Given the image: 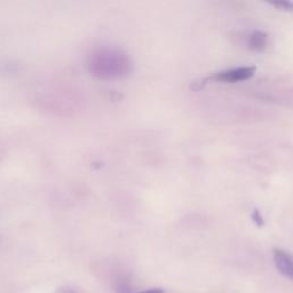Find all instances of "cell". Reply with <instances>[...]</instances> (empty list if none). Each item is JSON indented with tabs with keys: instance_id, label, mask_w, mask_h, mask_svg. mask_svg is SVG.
<instances>
[{
	"instance_id": "cell-1",
	"label": "cell",
	"mask_w": 293,
	"mask_h": 293,
	"mask_svg": "<svg viewBox=\"0 0 293 293\" xmlns=\"http://www.w3.org/2000/svg\"><path fill=\"white\" fill-rule=\"evenodd\" d=\"M89 69L93 76L100 79H120L131 74L133 63L125 52L103 47L90 55Z\"/></svg>"
},
{
	"instance_id": "cell-2",
	"label": "cell",
	"mask_w": 293,
	"mask_h": 293,
	"mask_svg": "<svg viewBox=\"0 0 293 293\" xmlns=\"http://www.w3.org/2000/svg\"><path fill=\"white\" fill-rule=\"evenodd\" d=\"M256 67L255 66H244L232 68V69H227L219 71V73H213L212 76L205 78L204 80H200L197 83H194L191 86L193 90H200L203 87L207 81H220V83H239L250 79L256 73Z\"/></svg>"
},
{
	"instance_id": "cell-3",
	"label": "cell",
	"mask_w": 293,
	"mask_h": 293,
	"mask_svg": "<svg viewBox=\"0 0 293 293\" xmlns=\"http://www.w3.org/2000/svg\"><path fill=\"white\" fill-rule=\"evenodd\" d=\"M276 268L285 278L293 281V255L282 249L273 251Z\"/></svg>"
},
{
	"instance_id": "cell-4",
	"label": "cell",
	"mask_w": 293,
	"mask_h": 293,
	"mask_svg": "<svg viewBox=\"0 0 293 293\" xmlns=\"http://www.w3.org/2000/svg\"><path fill=\"white\" fill-rule=\"evenodd\" d=\"M268 44L269 36L267 32L262 30H256L251 32L249 37H247V47L253 52H258V53L265 52L267 47H268Z\"/></svg>"
},
{
	"instance_id": "cell-5",
	"label": "cell",
	"mask_w": 293,
	"mask_h": 293,
	"mask_svg": "<svg viewBox=\"0 0 293 293\" xmlns=\"http://www.w3.org/2000/svg\"><path fill=\"white\" fill-rule=\"evenodd\" d=\"M269 4L278 11L293 12V1H290V0H277V1H272Z\"/></svg>"
},
{
	"instance_id": "cell-6",
	"label": "cell",
	"mask_w": 293,
	"mask_h": 293,
	"mask_svg": "<svg viewBox=\"0 0 293 293\" xmlns=\"http://www.w3.org/2000/svg\"><path fill=\"white\" fill-rule=\"evenodd\" d=\"M251 218H252V221L256 223V226L258 228H262L265 226V220H263L262 214L260 213L259 210H253L252 214H251Z\"/></svg>"
},
{
	"instance_id": "cell-7",
	"label": "cell",
	"mask_w": 293,
	"mask_h": 293,
	"mask_svg": "<svg viewBox=\"0 0 293 293\" xmlns=\"http://www.w3.org/2000/svg\"><path fill=\"white\" fill-rule=\"evenodd\" d=\"M139 293H164V290L159 289V288H154V289L146 290V291H142V292H139Z\"/></svg>"
}]
</instances>
